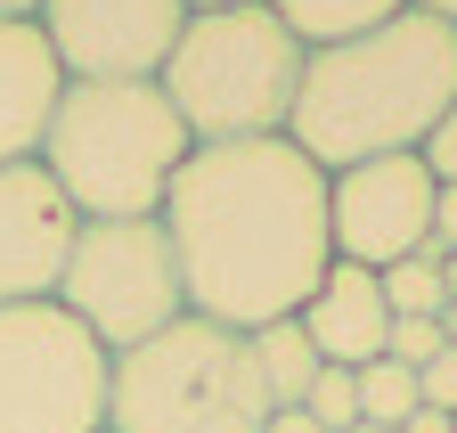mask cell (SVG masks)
Returning <instances> with one entry per match:
<instances>
[{
  "mask_svg": "<svg viewBox=\"0 0 457 433\" xmlns=\"http://www.w3.org/2000/svg\"><path fill=\"white\" fill-rule=\"evenodd\" d=\"M417 164H425V172H433L441 188H457V106H449L441 123H433V139L417 147Z\"/></svg>",
  "mask_w": 457,
  "mask_h": 433,
  "instance_id": "obj_19",
  "label": "cell"
},
{
  "mask_svg": "<svg viewBox=\"0 0 457 433\" xmlns=\"http://www.w3.org/2000/svg\"><path fill=\"white\" fill-rule=\"evenodd\" d=\"M245 352H253V376H262V393H270V417L278 409H303V393L319 385V344L303 336V319H270V328H253L245 336Z\"/></svg>",
  "mask_w": 457,
  "mask_h": 433,
  "instance_id": "obj_13",
  "label": "cell"
},
{
  "mask_svg": "<svg viewBox=\"0 0 457 433\" xmlns=\"http://www.w3.org/2000/svg\"><path fill=\"white\" fill-rule=\"evenodd\" d=\"M433 246H441V254H457V188H441V196H433Z\"/></svg>",
  "mask_w": 457,
  "mask_h": 433,
  "instance_id": "obj_21",
  "label": "cell"
},
{
  "mask_svg": "<svg viewBox=\"0 0 457 433\" xmlns=\"http://www.w3.org/2000/svg\"><path fill=\"white\" fill-rule=\"evenodd\" d=\"M74 204L57 196L41 164H0V311L17 303H57L74 254Z\"/></svg>",
  "mask_w": 457,
  "mask_h": 433,
  "instance_id": "obj_10",
  "label": "cell"
},
{
  "mask_svg": "<svg viewBox=\"0 0 457 433\" xmlns=\"http://www.w3.org/2000/svg\"><path fill=\"white\" fill-rule=\"evenodd\" d=\"M449 106H457V25L409 9L376 33L311 49L286 139L319 172H352L376 155H417Z\"/></svg>",
  "mask_w": 457,
  "mask_h": 433,
  "instance_id": "obj_2",
  "label": "cell"
},
{
  "mask_svg": "<svg viewBox=\"0 0 457 433\" xmlns=\"http://www.w3.org/2000/svg\"><path fill=\"white\" fill-rule=\"evenodd\" d=\"M262 433H319V425H311V417H303V409H278V417H270V425H262Z\"/></svg>",
  "mask_w": 457,
  "mask_h": 433,
  "instance_id": "obj_22",
  "label": "cell"
},
{
  "mask_svg": "<svg viewBox=\"0 0 457 433\" xmlns=\"http://www.w3.org/2000/svg\"><path fill=\"white\" fill-rule=\"evenodd\" d=\"M163 237L180 262L188 311L212 328H270L311 303V287L335 270L327 229V172L295 139H228L196 147L163 196Z\"/></svg>",
  "mask_w": 457,
  "mask_h": 433,
  "instance_id": "obj_1",
  "label": "cell"
},
{
  "mask_svg": "<svg viewBox=\"0 0 457 433\" xmlns=\"http://www.w3.org/2000/svg\"><path fill=\"white\" fill-rule=\"evenodd\" d=\"M441 246L425 237L409 262H392V270H376V279H384V303H392V319H441L449 311V287H441Z\"/></svg>",
  "mask_w": 457,
  "mask_h": 433,
  "instance_id": "obj_15",
  "label": "cell"
},
{
  "mask_svg": "<svg viewBox=\"0 0 457 433\" xmlns=\"http://www.w3.org/2000/svg\"><path fill=\"white\" fill-rule=\"evenodd\" d=\"M352 433H384V425H352Z\"/></svg>",
  "mask_w": 457,
  "mask_h": 433,
  "instance_id": "obj_29",
  "label": "cell"
},
{
  "mask_svg": "<svg viewBox=\"0 0 457 433\" xmlns=\"http://www.w3.org/2000/svg\"><path fill=\"white\" fill-rule=\"evenodd\" d=\"M400 433H457V425H449L441 409H417V417H409V425H400Z\"/></svg>",
  "mask_w": 457,
  "mask_h": 433,
  "instance_id": "obj_23",
  "label": "cell"
},
{
  "mask_svg": "<svg viewBox=\"0 0 457 433\" xmlns=\"http://www.w3.org/2000/svg\"><path fill=\"white\" fill-rule=\"evenodd\" d=\"M57 311L114 360V352H139L163 328L188 319V287H180V262H171L163 221H82L74 254H66V279H57Z\"/></svg>",
  "mask_w": 457,
  "mask_h": 433,
  "instance_id": "obj_6",
  "label": "cell"
},
{
  "mask_svg": "<svg viewBox=\"0 0 457 433\" xmlns=\"http://www.w3.org/2000/svg\"><path fill=\"white\" fill-rule=\"evenodd\" d=\"M41 9V0H0V17H33Z\"/></svg>",
  "mask_w": 457,
  "mask_h": 433,
  "instance_id": "obj_26",
  "label": "cell"
},
{
  "mask_svg": "<svg viewBox=\"0 0 457 433\" xmlns=\"http://www.w3.org/2000/svg\"><path fill=\"white\" fill-rule=\"evenodd\" d=\"M441 287H449V303H457V254H449V262H441Z\"/></svg>",
  "mask_w": 457,
  "mask_h": 433,
  "instance_id": "obj_27",
  "label": "cell"
},
{
  "mask_svg": "<svg viewBox=\"0 0 457 433\" xmlns=\"http://www.w3.org/2000/svg\"><path fill=\"white\" fill-rule=\"evenodd\" d=\"M441 336H449V352H457V303H449V311H441Z\"/></svg>",
  "mask_w": 457,
  "mask_h": 433,
  "instance_id": "obj_28",
  "label": "cell"
},
{
  "mask_svg": "<svg viewBox=\"0 0 457 433\" xmlns=\"http://www.w3.org/2000/svg\"><path fill=\"white\" fill-rule=\"evenodd\" d=\"M433 196L441 180L417 155H376V164L327 172V229H335V262L360 270H392L433 237Z\"/></svg>",
  "mask_w": 457,
  "mask_h": 433,
  "instance_id": "obj_9",
  "label": "cell"
},
{
  "mask_svg": "<svg viewBox=\"0 0 457 433\" xmlns=\"http://www.w3.org/2000/svg\"><path fill=\"white\" fill-rule=\"evenodd\" d=\"M270 393L237 328L180 319L106 368V433H262Z\"/></svg>",
  "mask_w": 457,
  "mask_h": 433,
  "instance_id": "obj_5",
  "label": "cell"
},
{
  "mask_svg": "<svg viewBox=\"0 0 457 433\" xmlns=\"http://www.w3.org/2000/svg\"><path fill=\"white\" fill-rule=\"evenodd\" d=\"M33 25L66 82H155L188 25V0H41Z\"/></svg>",
  "mask_w": 457,
  "mask_h": 433,
  "instance_id": "obj_8",
  "label": "cell"
},
{
  "mask_svg": "<svg viewBox=\"0 0 457 433\" xmlns=\"http://www.w3.org/2000/svg\"><path fill=\"white\" fill-rule=\"evenodd\" d=\"M311 49L278 25L270 0L245 9H204L180 25L171 58L155 74V90L171 98V115L196 147H228V139H286L295 123V90H303Z\"/></svg>",
  "mask_w": 457,
  "mask_h": 433,
  "instance_id": "obj_4",
  "label": "cell"
},
{
  "mask_svg": "<svg viewBox=\"0 0 457 433\" xmlns=\"http://www.w3.org/2000/svg\"><path fill=\"white\" fill-rule=\"evenodd\" d=\"M441 352H449L441 319H392V336H384V360H400V368H433Z\"/></svg>",
  "mask_w": 457,
  "mask_h": 433,
  "instance_id": "obj_18",
  "label": "cell"
},
{
  "mask_svg": "<svg viewBox=\"0 0 457 433\" xmlns=\"http://www.w3.org/2000/svg\"><path fill=\"white\" fill-rule=\"evenodd\" d=\"M417 393H425V409L457 417V352H441L433 368H417Z\"/></svg>",
  "mask_w": 457,
  "mask_h": 433,
  "instance_id": "obj_20",
  "label": "cell"
},
{
  "mask_svg": "<svg viewBox=\"0 0 457 433\" xmlns=\"http://www.w3.org/2000/svg\"><path fill=\"white\" fill-rule=\"evenodd\" d=\"M196 139L155 82H66L33 164L57 180L74 221H155Z\"/></svg>",
  "mask_w": 457,
  "mask_h": 433,
  "instance_id": "obj_3",
  "label": "cell"
},
{
  "mask_svg": "<svg viewBox=\"0 0 457 433\" xmlns=\"http://www.w3.org/2000/svg\"><path fill=\"white\" fill-rule=\"evenodd\" d=\"M303 417L319 433H352L360 425V385H352V368H319V385L303 393Z\"/></svg>",
  "mask_w": 457,
  "mask_h": 433,
  "instance_id": "obj_17",
  "label": "cell"
},
{
  "mask_svg": "<svg viewBox=\"0 0 457 433\" xmlns=\"http://www.w3.org/2000/svg\"><path fill=\"white\" fill-rule=\"evenodd\" d=\"M417 17H441V25H457V0H409Z\"/></svg>",
  "mask_w": 457,
  "mask_h": 433,
  "instance_id": "obj_24",
  "label": "cell"
},
{
  "mask_svg": "<svg viewBox=\"0 0 457 433\" xmlns=\"http://www.w3.org/2000/svg\"><path fill=\"white\" fill-rule=\"evenodd\" d=\"M204 9H245V0H188V17H204Z\"/></svg>",
  "mask_w": 457,
  "mask_h": 433,
  "instance_id": "obj_25",
  "label": "cell"
},
{
  "mask_svg": "<svg viewBox=\"0 0 457 433\" xmlns=\"http://www.w3.org/2000/svg\"><path fill=\"white\" fill-rule=\"evenodd\" d=\"M106 368L57 303L0 311V433H106Z\"/></svg>",
  "mask_w": 457,
  "mask_h": 433,
  "instance_id": "obj_7",
  "label": "cell"
},
{
  "mask_svg": "<svg viewBox=\"0 0 457 433\" xmlns=\"http://www.w3.org/2000/svg\"><path fill=\"white\" fill-rule=\"evenodd\" d=\"M352 385H360V425H384V433H400V425L425 409L417 368H400V360H368V368H352Z\"/></svg>",
  "mask_w": 457,
  "mask_h": 433,
  "instance_id": "obj_16",
  "label": "cell"
},
{
  "mask_svg": "<svg viewBox=\"0 0 457 433\" xmlns=\"http://www.w3.org/2000/svg\"><path fill=\"white\" fill-rule=\"evenodd\" d=\"M295 319H303V336L319 344L327 368H368V360H384V336H392L384 279H376V270H360V262H335Z\"/></svg>",
  "mask_w": 457,
  "mask_h": 433,
  "instance_id": "obj_12",
  "label": "cell"
},
{
  "mask_svg": "<svg viewBox=\"0 0 457 433\" xmlns=\"http://www.w3.org/2000/svg\"><path fill=\"white\" fill-rule=\"evenodd\" d=\"M270 9L303 49H327V41H352V33H376L392 17H409V0H270Z\"/></svg>",
  "mask_w": 457,
  "mask_h": 433,
  "instance_id": "obj_14",
  "label": "cell"
},
{
  "mask_svg": "<svg viewBox=\"0 0 457 433\" xmlns=\"http://www.w3.org/2000/svg\"><path fill=\"white\" fill-rule=\"evenodd\" d=\"M449 425H457V417H449Z\"/></svg>",
  "mask_w": 457,
  "mask_h": 433,
  "instance_id": "obj_30",
  "label": "cell"
},
{
  "mask_svg": "<svg viewBox=\"0 0 457 433\" xmlns=\"http://www.w3.org/2000/svg\"><path fill=\"white\" fill-rule=\"evenodd\" d=\"M66 98V66L33 17H0V164H33L49 115Z\"/></svg>",
  "mask_w": 457,
  "mask_h": 433,
  "instance_id": "obj_11",
  "label": "cell"
}]
</instances>
